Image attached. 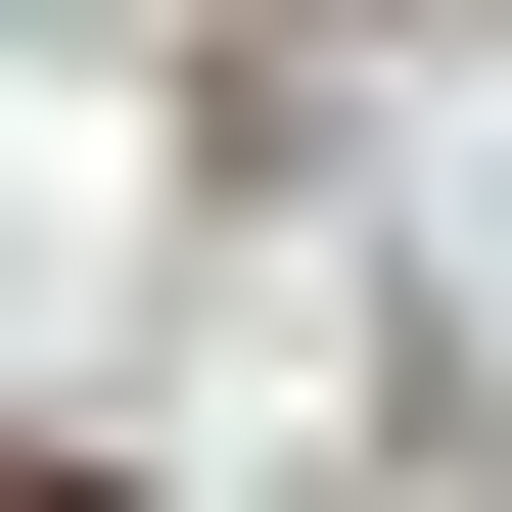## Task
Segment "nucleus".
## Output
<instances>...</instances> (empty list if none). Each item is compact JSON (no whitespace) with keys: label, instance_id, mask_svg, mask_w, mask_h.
Returning <instances> with one entry per match:
<instances>
[{"label":"nucleus","instance_id":"f257e3e1","mask_svg":"<svg viewBox=\"0 0 512 512\" xmlns=\"http://www.w3.org/2000/svg\"><path fill=\"white\" fill-rule=\"evenodd\" d=\"M0 512H140V466H0Z\"/></svg>","mask_w":512,"mask_h":512}]
</instances>
